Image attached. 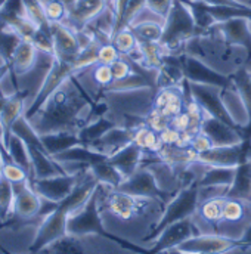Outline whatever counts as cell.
<instances>
[{"mask_svg": "<svg viewBox=\"0 0 251 254\" xmlns=\"http://www.w3.org/2000/svg\"><path fill=\"white\" fill-rule=\"evenodd\" d=\"M95 104L96 99L90 98L74 74L48 99L30 123L40 134L54 131L77 133L90 123V113Z\"/></svg>", "mask_w": 251, "mask_h": 254, "instance_id": "6da1fadb", "label": "cell"}, {"mask_svg": "<svg viewBox=\"0 0 251 254\" xmlns=\"http://www.w3.org/2000/svg\"><path fill=\"white\" fill-rule=\"evenodd\" d=\"M99 187L101 184L92 175V172L89 169L84 170L72 192L61 202H58L57 207L48 216L42 219L36 237L28 247V252L31 254H37L45 249H49L57 241L65 238L68 235L66 225L69 216L80 210Z\"/></svg>", "mask_w": 251, "mask_h": 254, "instance_id": "7a4b0ae2", "label": "cell"}, {"mask_svg": "<svg viewBox=\"0 0 251 254\" xmlns=\"http://www.w3.org/2000/svg\"><path fill=\"white\" fill-rule=\"evenodd\" d=\"M98 196H99V188L92 193V196L87 199V202L80 208L77 210L75 213H72L68 219V225H66V231H68V235L71 237H84V235H99L102 238H107L113 243H116L117 246H120L122 249L125 250H130L133 253L137 254H145L146 250L127 241L123 240L111 232H108L102 223V219H101V214H99V207H98Z\"/></svg>", "mask_w": 251, "mask_h": 254, "instance_id": "3957f363", "label": "cell"}, {"mask_svg": "<svg viewBox=\"0 0 251 254\" xmlns=\"http://www.w3.org/2000/svg\"><path fill=\"white\" fill-rule=\"evenodd\" d=\"M198 34L207 33L196 27L192 13L184 0H175L167 18L164 19V31L160 45L166 49L167 54H170L182 43L188 42Z\"/></svg>", "mask_w": 251, "mask_h": 254, "instance_id": "277c9868", "label": "cell"}, {"mask_svg": "<svg viewBox=\"0 0 251 254\" xmlns=\"http://www.w3.org/2000/svg\"><path fill=\"white\" fill-rule=\"evenodd\" d=\"M199 198H201V190L196 185V181L188 187L182 188L181 192L167 204L166 211L163 213L160 222L151 229V232L143 238V241H154L158 238V235L169 228L173 223H178L184 219L190 217L199 207Z\"/></svg>", "mask_w": 251, "mask_h": 254, "instance_id": "5b68a950", "label": "cell"}, {"mask_svg": "<svg viewBox=\"0 0 251 254\" xmlns=\"http://www.w3.org/2000/svg\"><path fill=\"white\" fill-rule=\"evenodd\" d=\"M80 69H78V66L75 64V58L74 60H63V58H60V57H52L51 68H49V71H48V74H46L37 95L34 96L31 105L25 111L24 117L28 122H31L40 113V110L45 107L48 99L63 86L71 75H74Z\"/></svg>", "mask_w": 251, "mask_h": 254, "instance_id": "8992f818", "label": "cell"}, {"mask_svg": "<svg viewBox=\"0 0 251 254\" xmlns=\"http://www.w3.org/2000/svg\"><path fill=\"white\" fill-rule=\"evenodd\" d=\"M189 89H190V96L192 99L199 105V108L205 113V116L208 117H214L217 120H222L223 123L229 125V126L235 127L238 130H243L244 126H240L232 116L229 114L223 96H222V90L220 87L216 86H207V84H196V83H189Z\"/></svg>", "mask_w": 251, "mask_h": 254, "instance_id": "52a82bcc", "label": "cell"}, {"mask_svg": "<svg viewBox=\"0 0 251 254\" xmlns=\"http://www.w3.org/2000/svg\"><path fill=\"white\" fill-rule=\"evenodd\" d=\"M189 83L216 86L220 89H235L231 75H223L192 55H173Z\"/></svg>", "mask_w": 251, "mask_h": 254, "instance_id": "ba28073f", "label": "cell"}, {"mask_svg": "<svg viewBox=\"0 0 251 254\" xmlns=\"http://www.w3.org/2000/svg\"><path fill=\"white\" fill-rule=\"evenodd\" d=\"M237 249H244L241 240L217 234H198L184 241L175 252L182 254H226Z\"/></svg>", "mask_w": 251, "mask_h": 254, "instance_id": "9c48e42d", "label": "cell"}, {"mask_svg": "<svg viewBox=\"0 0 251 254\" xmlns=\"http://www.w3.org/2000/svg\"><path fill=\"white\" fill-rule=\"evenodd\" d=\"M117 190L130 195L149 198L158 202L169 201V192L160 187L154 172L149 167H139L131 176H128L122 182V185Z\"/></svg>", "mask_w": 251, "mask_h": 254, "instance_id": "30bf717a", "label": "cell"}, {"mask_svg": "<svg viewBox=\"0 0 251 254\" xmlns=\"http://www.w3.org/2000/svg\"><path fill=\"white\" fill-rule=\"evenodd\" d=\"M83 172L65 173V175H58V176L45 178V179H31L30 185L43 199H48L52 202H61L75 188Z\"/></svg>", "mask_w": 251, "mask_h": 254, "instance_id": "8fae6325", "label": "cell"}, {"mask_svg": "<svg viewBox=\"0 0 251 254\" xmlns=\"http://www.w3.org/2000/svg\"><path fill=\"white\" fill-rule=\"evenodd\" d=\"M198 234L199 232H198V228L195 226L193 220L190 217L184 219V220L166 228L155 240L154 247L146 250L145 254H161L164 252H172V250L178 249L184 241H187L190 237H195Z\"/></svg>", "mask_w": 251, "mask_h": 254, "instance_id": "7c38bea8", "label": "cell"}, {"mask_svg": "<svg viewBox=\"0 0 251 254\" xmlns=\"http://www.w3.org/2000/svg\"><path fill=\"white\" fill-rule=\"evenodd\" d=\"M15 201H13V216L19 220L42 219L40 210L43 205V198L31 188L30 181L13 184Z\"/></svg>", "mask_w": 251, "mask_h": 254, "instance_id": "4fadbf2b", "label": "cell"}, {"mask_svg": "<svg viewBox=\"0 0 251 254\" xmlns=\"http://www.w3.org/2000/svg\"><path fill=\"white\" fill-rule=\"evenodd\" d=\"M151 201L154 199L130 195L120 190H113L110 195H107L108 210L120 220H130L134 216L140 214L145 208L149 207Z\"/></svg>", "mask_w": 251, "mask_h": 254, "instance_id": "5bb4252c", "label": "cell"}, {"mask_svg": "<svg viewBox=\"0 0 251 254\" xmlns=\"http://www.w3.org/2000/svg\"><path fill=\"white\" fill-rule=\"evenodd\" d=\"M51 33L54 40V57L63 60H74L83 48L80 36L65 22L51 24Z\"/></svg>", "mask_w": 251, "mask_h": 254, "instance_id": "9a60e30c", "label": "cell"}, {"mask_svg": "<svg viewBox=\"0 0 251 254\" xmlns=\"http://www.w3.org/2000/svg\"><path fill=\"white\" fill-rule=\"evenodd\" d=\"M199 131L204 133L211 140L213 146H229V145H237L243 142L241 130L208 116L204 117Z\"/></svg>", "mask_w": 251, "mask_h": 254, "instance_id": "2e32d148", "label": "cell"}, {"mask_svg": "<svg viewBox=\"0 0 251 254\" xmlns=\"http://www.w3.org/2000/svg\"><path fill=\"white\" fill-rule=\"evenodd\" d=\"M213 30L219 31L223 39L231 45H240L251 52V30L250 19L246 18H237L229 19L225 22H217L211 27Z\"/></svg>", "mask_w": 251, "mask_h": 254, "instance_id": "e0dca14e", "label": "cell"}, {"mask_svg": "<svg viewBox=\"0 0 251 254\" xmlns=\"http://www.w3.org/2000/svg\"><path fill=\"white\" fill-rule=\"evenodd\" d=\"M28 96V90H15L12 95L6 96L3 108L0 111V125L4 130V142L12 134L13 123L25 114V101Z\"/></svg>", "mask_w": 251, "mask_h": 254, "instance_id": "ac0fdd59", "label": "cell"}, {"mask_svg": "<svg viewBox=\"0 0 251 254\" xmlns=\"http://www.w3.org/2000/svg\"><path fill=\"white\" fill-rule=\"evenodd\" d=\"M145 154L146 152L139 145L131 142L127 146L122 148L120 151H117L116 154H113L108 160L122 173V176L127 179L142 166Z\"/></svg>", "mask_w": 251, "mask_h": 254, "instance_id": "d6986e66", "label": "cell"}, {"mask_svg": "<svg viewBox=\"0 0 251 254\" xmlns=\"http://www.w3.org/2000/svg\"><path fill=\"white\" fill-rule=\"evenodd\" d=\"M133 140H134V130L133 128L116 126L108 133H105L98 142H95L92 145V148H95L96 151L111 157L113 154H116L122 148L127 146Z\"/></svg>", "mask_w": 251, "mask_h": 254, "instance_id": "ffe728a7", "label": "cell"}, {"mask_svg": "<svg viewBox=\"0 0 251 254\" xmlns=\"http://www.w3.org/2000/svg\"><path fill=\"white\" fill-rule=\"evenodd\" d=\"M58 163H77V164H83V166H87L92 167L93 164L96 163H101L104 160H108L110 157L96 151L95 148L92 146H86V145H77L74 148H69L66 151H63L61 154L55 155L54 157Z\"/></svg>", "mask_w": 251, "mask_h": 254, "instance_id": "44dd1931", "label": "cell"}, {"mask_svg": "<svg viewBox=\"0 0 251 254\" xmlns=\"http://www.w3.org/2000/svg\"><path fill=\"white\" fill-rule=\"evenodd\" d=\"M208 169L196 179V185L199 190L205 188H225L228 190L235 178L237 167H219V166H207Z\"/></svg>", "mask_w": 251, "mask_h": 254, "instance_id": "7402d4cb", "label": "cell"}, {"mask_svg": "<svg viewBox=\"0 0 251 254\" xmlns=\"http://www.w3.org/2000/svg\"><path fill=\"white\" fill-rule=\"evenodd\" d=\"M225 196L243 199L246 202L251 201V160L237 166L234 182L228 188Z\"/></svg>", "mask_w": 251, "mask_h": 254, "instance_id": "603a6c76", "label": "cell"}, {"mask_svg": "<svg viewBox=\"0 0 251 254\" xmlns=\"http://www.w3.org/2000/svg\"><path fill=\"white\" fill-rule=\"evenodd\" d=\"M37 54H39V49L36 48V45L30 40L22 39L15 48L13 55H12V61H10L12 72H15L16 75L28 72L36 65Z\"/></svg>", "mask_w": 251, "mask_h": 254, "instance_id": "cb8c5ba5", "label": "cell"}, {"mask_svg": "<svg viewBox=\"0 0 251 254\" xmlns=\"http://www.w3.org/2000/svg\"><path fill=\"white\" fill-rule=\"evenodd\" d=\"M42 142L45 145V149L52 155H58L63 151L74 148L77 145H81V140L77 133L71 131H54V133H45L40 134Z\"/></svg>", "mask_w": 251, "mask_h": 254, "instance_id": "d4e9b609", "label": "cell"}, {"mask_svg": "<svg viewBox=\"0 0 251 254\" xmlns=\"http://www.w3.org/2000/svg\"><path fill=\"white\" fill-rule=\"evenodd\" d=\"M116 126H119L116 122L107 119V117H99L90 123H87L84 127H81L77 134L81 140V145L86 146H92L95 142H98L105 133H108L111 128H114Z\"/></svg>", "mask_w": 251, "mask_h": 254, "instance_id": "484cf974", "label": "cell"}, {"mask_svg": "<svg viewBox=\"0 0 251 254\" xmlns=\"http://www.w3.org/2000/svg\"><path fill=\"white\" fill-rule=\"evenodd\" d=\"M4 146L9 152V155L12 157V160L19 164L24 170H27V173L30 175V181L33 179V167H31V160H30V154L27 149L25 142L16 136L15 133H12L7 140L4 142Z\"/></svg>", "mask_w": 251, "mask_h": 254, "instance_id": "4316f807", "label": "cell"}, {"mask_svg": "<svg viewBox=\"0 0 251 254\" xmlns=\"http://www.w3.org/2000/svg\"><path fill=\"white\" fill-rule=\"evenodd\" d=\"M128 28L134 33L137 42L160 43V40L163 37V31H164V22L160 24V22L146 19V21H140L136 24H130Z\"/></svg>", "mask_w": 251, "mask_h": 254, "instance_id": "83f0119b", "label": "cell"}, {"mask_svg": "<svg viewBox=\"0 0 251 254\" xmlns=\"http://www.w3.org/2000/svg\"><path fill=\"white\" fill-rule=\"evenodd\" d=\"M89 170L92 172V175L98 179V182L102 185H108L113 190H117L122 182L125 181V178L122 176V173L110 163V160H104L101 163L93 164L92 167H89Z\"/></svg>", "mask_w": 251, "mask_h": 254, "instance_id": "f1b7e54d", "label": "cell"}, {"mask_svg": "<svg viewBox=\"0 0 251 254\" xmlns=\"http://www.w3.org/2000/svg\"><path fill=\"white\" fill-rule=\"evenodd\" d=\"M136 145H139L145 152H149V154H158L164 143L161 140V136L158 131H155L154 128L148 126L139 127L137 130H134V140H133Z\"/></svg>", "mask_w": 251, "mask_h": 254, "instance_id": "f546056e", "label": "cell"}, {"mask_svg": "<svg viewBox=\"0 0 251 254\" xmlns=\"http://www.w3.org/2000/svg\"><path fill=\"white\" fill-rule=\"evenodd\" d=\"M231 78L235 84L238 95L241 96V99L246 105V110H247V114H249V119L251 122V74L246 68H240L238 71H235L231 75Z\"/></svg>", "mask_w": 251, "mask_h": 254, "instance_id": "4dcf8cb0", "label": "cell"}, {"mask_svg": "<svg viewBox=\"0 0 251 254\" xmlns=\"http://www.w3.org/2000/svg\"><path fill=\"white\" fill-rule=\"evenodd\" d=\"M222 207H223V196H210L204 199L199 205V216L204 222L210 225H217L222 222Z\"/></svg>", "mask_w": 251, "mask_h": 254, "instance_id": "1f68e13d", "label": "cell"}, {"mask_svg": "<svg viewBox=\"0 0 251 254\" xmlns=\"http://www.w3.org/2000/svg\"><path fill=\"white\" fill-rule=\"evenodd\" d=\"M15 190L13 184L0 173V220H6L9 214L13 211Z\"/></svg>", "mask_w": 251, "mask_h": 254, "instance_id": "d6a6232c", "label": "cell"}, {"mask_svg": "<svg viewBox=\"0 0 251 254\" xmlns=\"http://www.w3.org/2000/svg\"><path fill=\"white\" fill-rule=\"evenodd\" d=\"M246 217V201L223 196V207H222V220L237 223Z\"/></svg>", "mask_w": 251, "mask_h": 254, "instance_id": "836d02e7", "label": "cell"}, {"mask_svg": "<svg viewBox=\"0 0 251 254\" xmlns=\"http://www.w3.org/2000/svg\"><path fill=\"white\" fill-rule=\"evenodd\" d=\"M111 43L117 48V51L120 52L122 57H128L131 55L136 49H137V39L134 36V33L127 27V28H123L120 31H117L111 40Z\"/></svg>", "mask_w": 251, "mask_h": 254, "instance_id": "e575fe53", "label": "cell"}, {"mask_svg": "<svg viewBox=\"0 0 251 254\" xmlns=\"http://www.w3.org/2000/svg\"><path fill=\"white\" fill-rule=\"evenodd\" d=\"M43 7L46 18L51 24L65 22L69 15V9L63 0H43Z\"/></svg>", "mask_w": 251, "mask_h": 254, "instance_id": "d590c367", "label": "cell"}, {"mask_svg": "<svg viewBox=\"0 0 251 254\" xmlns=\"http://www.w3.org/2000/svg\"><path fill=\"white\" fill-rule=\"evenodd\" d=\"M93 80L101 87V90H105L108 86L114 83L113 66L107 64H96L93 68Z\"/></svg>", "mask_w": 251, "mask_h": 254, "instance_id": "8d00e7d4", "label": "cell"}, {"mask_svg": "<svg viewBox=\"0 0 251 254\" xmlns=\"http://www.w3.org/2000/svg\"><path fill=\"white\" fill-rule=\"evenodd\" d=\"M113 66V74H114V81H120L127 78L133 72V60L128 57H120Z\"/></svg>", "mask_w": 251, "mask_h": 254, "instance_id": "74e56055", "label": "cell"}, {"mask_svg": "<svg viewBox=\"0 0 251 254\" xmlns=\"http://www.w3.org/2000/svg\"><path fill=\"white\" fill-rule=\"evenodd\" d=\"M120 57H122L120 52L117 51V48L113 43H104L98 49V64L113 65Z\"/></svg>", "mask_w": 251, "mask_h": 254, "instance_id": "f35d334b", "label": "cell"}, {"mask_svg": "<svg viewBox=\"0 0 251 254\" xmlns=\"http://www.w3.org/2000/svg\"><path fill=\"white\" fill-rule=\"evenodd\" d=\"M175 0H146V9L151 10L154 15L160 16L161 19H166Z\"/></svg>", "mask_w": 251, "mask_h": 254, "instance_id": "ab89813d", "label": "cell"}, {"mask_svg": "<svg viewBox=\"0 0 251 254\" xmlns=\"http://www.w3.org/2000/svg\"><path fill=\"white\" fill-rule=\"evenodd\" d=\"M189 146L196 152V154H201V152H204V151H208L210 148H213V143H211V140L204 134V133H201V131H198L192 139H190V143H189Z\"/></svg>", "mask_w": 251, "mask_h": 254, "instance_id": "60d3db41", "label": "cell"}, {"mask_svg": "<svg viewBox=\"0 0 251 254\" xmlns=\"http://www.w3.org/2000/svg\"><path fill=\"white\" fill-rule=\"evenodd\" d=\"M198 1H202L205 4H223V6H237V7L247 6V4L241 3L240 0H198Z\"/></svg>", "mask_w": 251, "mask_h": 254, "instance_id": "b9f144b4", "label": "cell"}, {"mask_svg": "<svg viewBox=\"0 0 251 254\" xmlns=\"http://www.w3.org/2000/svg\"><path fill=\"white\" fill-rule=\"evenodd\" d=\"M12 72V65L7 63H1L0 64V83Z\"/></svg>", "mask_w": 251, "mask_h": 254, "instance_id": "7bdbcfd3", "label": "cell"}, {"mask_svg": "<svg viewBox=\"0 0 251 254\" xmlns=\"http://www.w3.org/2000/svg\"><path fill=\"white\" fill-rule=\"evenodd\" d=\"M240 240L243 241L244 249H249V247H251V225H249V226L246 228V231H244V234H243V237H241Z\"/></svg>", "mask_w": 251, "mask_h": 254, "instance_id": "ee69618b", "label": "cell"}, {"mask_svg": "<svg viewBox=\"0 0 251 254\" xmlns=\"http://www.w3.org/2000/svg\"><path fill=\"white\" fill-rule=\"evenodd\" d=\"M4 101H6V96H0V111H1V108H3Z\"/></svg>", "mask_w": 251, "mask_h": 254, "instance_id": "f6af8a7d", "label": "cell"}, {"mask_svg": "<svg viewBox=\"0 0 251 254\" xmlns=\"http://www.w3.org/2000/svg\"><path fill=\"white\" fill-rule=\"evenodd\" d=\"M0 252H1L3 254H13V253H10V252H7V250H6L4 247H1V246H0Z\"/></svg>", "mask_w": 251, "mask_h": 254, "instance_id": "bcb514c9", "label": "cell"}, {"mask_svg": "<svg viewBox=\"0 0 251 254\" xmlns=\"http://www.w3.org/2000/svg\"><path fill=\"white\" fill-rule=\"evenodd\" d=\"M6 1H7V0H0V10L3 9V6L6 4Z\"/></svg>", "mask_w": 251, "mask_h": 254, "instance_id": "7dc6e473", "label": "cell"}, {"mask_svg": "<svg viewBox=\"0 0 251 254\" xmlns=\"http://www.w3.org/2000/svg\"><path fill=\"white\" fill-rule=\"evenodd\" d=\"M169 254H182V253H178V252H175V250H172V253Z\"/></svg>", "mask_w": 251, "mask_h": 254, "instance_id": "c3c4849f", "label": "cell"}, {"mask_svg": "<svg viewBox=\"0 0 251 254\" xmlns=\"http://www.w3.org/2000/svg\"><path fill=\"white\" fill-rule=\"evenodd\" d=\"M0 173H1V158H0Z\"/></svg>", "mask_w": 251, "mask_h": 254, "instance_id": "681fc988", "label": "cell"}, {"mask_svg": "<svg viewBox=\"0 0 251 254\" xmlns=\"http://www.w3.org/2000/svg\"><path fill=\"white\" fill-rule=\"evenodd\" d=\"M250 202H251V201H250Z\"/></svg>", "mask_w": 251, "mask_h": 254, "instance_id": "f907efd6", "label": "cell"}]
</instances>
